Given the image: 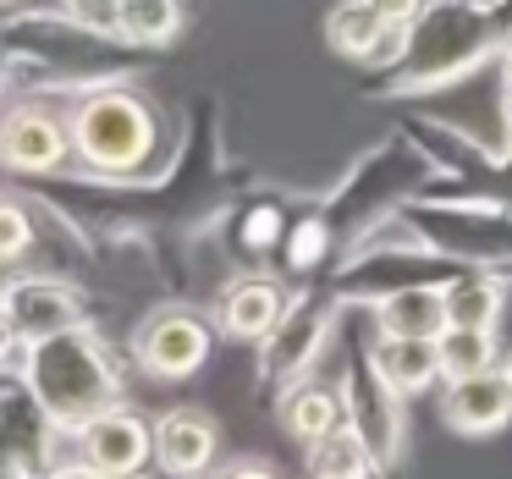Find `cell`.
<instances>
[{"label": "cell", "instance_id": "d6a6232c", "mask_svg": "<svg viewBox=\"0 0 512 479\" xmlns=\"http://www.w3.org/2000/svg\"><path fill=\"white\" fill-rule=\"evenodd\" d=\"M6 276H12V270H0V292H6Z\"/></svg>", "mask_w": 512, "mask_h": 479}, {"label": "cell", "instance_id": "4fadbf2b", "mask_svg": "<svg viewBox=\"0 0 512 479\" xmlns=\"http://www.w3.org/2000/svg\"><path fill=\"white\" fill-rule=\"evenodd\" d=\"M287 303L292 298H287V287H281L276 276H259V270L232 276L221 287V298H215V331L232 336V342H265V336L281 325Z\"/></svg>", "mask_w": 512, "mask_h": 479}, {"label": "cell", "instance_id": "7c38bea8", "mask_svg": "<svg viewBox=\"0 0 512 479\" xmlns=\"http://www.w3.org/2000/svg\"><path fill=\"white\" fill-rule=\"evenodd\" d=\"M221 463V424L204 408H166L155 419V468L166 479H210Z\"/></svg>", "mask_w": 512, "mask_h": 479}, {"label": "cell", "instance_id": "9c48e42d", "mask_svg": "<svg viewBox=\"0 0 512 479\" xmlns=\"http://www.w3.org/2000/svg\"><path fill=\"white\" fill-rule=\"evenodd\" d=\"M72 468L89 479H144L155 468V419L138 408H111L72 435Z\"/></svg>", "mask_w": 512, "mask_h": 479}, {"label": "cell", "instance_id": "cb8c5ba5", "mask_svg": "<svg viewBox=\"0 0 512 479\" xmlns=\"http://www.w3.org/2000/svg\"><path fill=\"white\" fill-rule=\"evenodd\" d=\"M325 28H331V45L342 50V56H358V61L380 56V34H391V23L369 6V0H342Z\"/></svg>", "mask_w": 512, "mask_h": 479}, {"label": "cell", "instance_id": "4dcf8cb0", "mask_svg": "<svg viewBox=\"0 0 512 479\" xmlns=\"http://www.w3.org/2000/svg\"><path fill=\"white\" fill-rule=\"evenodd\" d=\"M501 375H507V391H512V353H507V369H501Z\"/></svg>", "mask_w": 512, "mask_h": 479}, {"label": "cell", "instance_id": "8992f818", "mask_svg": "<svg viewBox=\"0 0 512 479\" xmlns=\"http://www.w3.org/2000/svg\"><path fill=\"white\" fill-rule=\"evenodd\" d=\"M336 331V298L331 292H298L281 314V325L259 342V386L265 391H287L298 380H309V369L320 364L325 342Z\"/></svg>", "mask_w": 512, "mask_h": 479}, {"label": "cell", "instance_id": "d4e9b609", "mask_svg": "<svg viewBox=\"0 0 512 479\" xmlns=\"http://www.w3.org/2000/svg\"><path fill=\"white\" fill-rule=\"evenodd\" d=\"M281 237H287V215H281L270 199L237 210V221H232V248H237L243 259H265L270 248H281Z\"/></svg>", "mask_w": 512, "mask_h": 479}, {"label": "cell", "instance_id": "30bf717a", "mask_svg": "<svg viewBox=\"0 0 512 479\" xmlns=\"http://www.w3.org/2000/svg\"><path fill=\"white\" fill-rule=\"evenodd\" d=\"M336 391H342V402H347V424L369 441V452L380 457V468H391L402 457V402H397V391L380 380L369 347H358V353L347 358V375Z\"/></svg>", "mask_w": 512, "mask_h": 479}, {"label": "cell", "instance_id": "ba28073f", "mask_svg": "<svg viewBox=\"0 0 512 479\" xmlns=\"http://www.w3.org/2000/svg\"><path fill=\"white\" fill-rule=\"evenodd\" d=\"M89 292L72 276H56V270H12L6 276V292H0V320L12 325V336L23 342H45L56 331H72V325L94 320Z\"/></svg>", "mask_w": 512, "mask_h": 479}, {"label": "cell", "instance_id": "5b68a950", "mask_svg": "<svg viewBox=\"0 0 512 479\" xmlns=\"http://www.w3.org/2000/svg\"><path fill=\"white\" fill-rule=\"evenodd\" d=\"M72 166L67 105H50L45 94H23L0 111V171L17 182L61 177Z\"/></svg>", "mask_w": 512, "mask_h": 479}, {"label": "cell", "instance_id": "6da1fadb", "mask_svg": "<svg viewBox=\"0 0 512 479\" xmlns=\"http://www.w3.org/2000/svg\"><path fill=\"white\" fill-rule=\"evenodd\" d=\"M0 56L12 61V83L28 94H78L111 89V83H133L144 72V50H133L122 34L105 23L72 12H6L0 17Z\"/></svg>", "mask_w": 512, "mask_h": 479}, {"label": "cell", "instance_id": "5bb4252c", "mask_svg": "<svg viewBox=\"0 0 512 479\" xmlns=\"http://www.w3.org/2000/svg\"><path fill=\"white\" fill-rule=\"evenodd\" d=\"M408 188V177H397V149H386L380 160H364V166L347 177V188L331 199V210H325V226H331L336 237H358L369 232V221L375 215L391 210V199Z\"/></svg>", "mask_w": 512, "mask_h": 479}, {"label": "cell", "instance_id": "83f0119b", "mask_svg": "<svg viewBox=\"0 0 512 479\" xmlns=\"http://www.w3.org/2000/svg\"><path fill=\"white\" fill-rule=\"evenodd\" d=\"M111 6H116V0H61V12L89 17V23H105V28H111Z\"/></svg>", "mask_w": 512, "mask_h": 479}, {"label": "cell", "instance_id": "ffe728a7", "mask_svg": "<svg viewBox=\"0 0 512 479\" xmlns=\"http://www.w3.org/2000/svg\"><path fill=\"white\" fill-rule=\"evenodd\" d=\"M501 303H507V292H501L496 276H468V270H457L441 287L446 325H463V331H496Z\"/></svg>", "mask_w": 512, "mask_h": 479}, {"label": "cell", "instance_id": "277c9868", "mask_svg": "<svg viewBox=\"0 0 512 479\" xmlns=\"http://www.w3.org/2000/svg\"><path fill=\"white\" fill-rule=\"evenodd\" d=\"M72 468V435L45 413L28 380H0V479H56Z\"/></svg>", "mask_w": 512, "mask_h": 479}, {"label": "cell", "instance_id": "44dd1931", "mask_svg": "<svg viewBox=\"0 0 512 479\" xmlns=\"http://www.w3.org/2000/svg\"><path fill=\"white\" fill-rule=\"evenodd\" d=\"M375 468H380V457L369 452V441L353 424H342L320 446H309V479H369Z\"/></svg>", "mask_w": 512, "mask_h": 479}, {"label": "cell", "instance_id": "603a6c76", "mask_svg": "<svg viewBox=\"0 0 512 479\" xmlns=\"http://www.w3.org/2000/svg\"><path fill=\"white\" fill-rule=\"evenodd\" d=\"M39 248V210L28 193H0V270H23Z\"/></svg>", "mask_w": 512, "mask_h": 479}, {"label": "cell", "instance_id": "ac0fdd59", "mask_svg": "<svg viewBox=\"0 0 512 479\" xmlns=\"http://www.w3.org/2000/svg\"><path fill=\"white\" fill-rule=\"evenodd\" d=\"M375 325L380 336H413V342H435L446 331V309H441V287H402L391 298L375 303Z\"/></svg>", "mask_w": 512, "mask_h": 479}, {"label": "cell", "instance_id": "52a82bcc", "mask_svg": "<svg viewBox=\"0 0 512 479\" xmlns=\"http://www.w3.org/2000/svg\"><path fill=\"white\" fill-rule=\"evenodd\" d=\"M215 353V320H204L188 303H160L133 331V364L149 380H188Z\"/></svg>", "mask_w": 512, "mask_h": 479}, {"label": "cell", "instance_id": "7a4b0ae2", "mask_svg": "<svg viewBox=\"0 0 512 479\" xmlns=\"http://www.w3.org/2000/svg\"><path fill=\"white\" fill-rule=\"evenodd\" d=\"M67 138L72 166L100 182H155L177 155L166 116L133 83H111V89H89L67 100Z\"/></svg>", "mask_w": 512, "mask_h": 479}, {"label": "cell", "instance_id": "3957f363", "mask_svg": "<svg viewBox=\"0 0 512 479\" xmlns=\"http://www.w3.org/2000/svg\"><path fill=\"white\" fill-rule=\"evenodd\" d=\"M23 380L67 435H78L89 419L127 402V364L94 320L56 331L45 342H28Z\"/></svg>", "mask_w": 512, "mask_h": 479}, {"label": "cell", "instance_id": "d6986e66", "mask_svg": "<svg viewBox=\"0 0 512 479\" xmlns=\"http://www.w3.org/2000/svg\"><path fill=\"white\" fill-rule=\"evenodd\" d=\"M111 34H122L133 50H166L182 34V0H116Z\"/></svg>", "mask_w": 512, "mask_h": 479}, {"label": "cell", "instance_id": "484cf974", "mask_svg": "<svg viewBox=\"0 0 512 479\" xmlns=\"http://www.w3.org/2000/svg\"><path fill=\"white\" fill-rule=\"evenodd\" d=\"M331 226L325 215H309V221H292L287 237H281V254H287V270H314L325 254H331Z\"/></svg>", "mask_w": 512, "mask_h": 479}, {"label": "cell", "instance_id": "2e32d148", "mask_svg": "<svg viewBox=\"0 0 512 479\" xmlns=\"http://www.w3.org/2000/svg\"><path fill=\"white\" fill-rule=\"evenodd\" d=\"M276 419H281V430H287L298 446H320L325 435H336L347 424V402H342V391H336V386L298 380V386L281 391Z\"/></svg>", "mask_w": 512, "mask_h": 479}, {"label": "cell", "instance_id": "f546056e", "mask_svg": "<svg viewBox=\"0 0 512 479\" xmlns=\"http://www.w3.org/2000/svg\"><path fill=\"white\" fill-rule=\"evenodd\" d=\"M12 89H17V83H12V61L0 56V100H6V94H12Z\"/></svg>", "mask_w": 512, "mask_h": 479}, {"label": "cell", "instance_id": "7402d4cb", "mask_svg": "<svg viewBox=\"0 0 512 479\" xmlns=\"http://www.w3.org/2000/svg\"><path fill=\"white\" fill-rule=\"evenodd\" d=\"M435 358H441L446 386H452V380H468V375H485V369H496V336L446 325V331L435 336Z\"/></svg>", "mask_w": 512, "mask_h": 479}, {"label": "cell", "instance_id": "f1b7e54d", "mask_svg": "<svg viewBox=\"0 0 512 479\" xmlns=\"http://www.w3.org/2000/svg\"><path fill=\"white\" fill-rule=\"evenodd\" d=\"M369 6H375V12L386 17L391 28H397V23H408V17L419 12V0H369Z\"/></svg>", "mask_w": 512, "mask_h": 479}, {"label": "cell", "instance_id": "e0dca14e", "mask_svg": "<svg viewBox=\"0 0 512 479\" xmlns=\"http://www.w3.org/2000/svg\"><path fill=\"white\" fill-rule=\"evenodd\" d=\"M380 380H386L397 397H413V391L435 386L441 380V358H435V342H413V336H380L369 347Z\"/></svg>", "mask_w": 512, "mask_h": 479}, {"label": "cell", "instance_id": "4316f807", "mask_svg": "<svg viewBox=\"0 0 512 479\" xmlns=\"http://www.w3.org/2000/svg\"><path fill=\"white\" fill-rule=\"evenodd\" d=\"M210 479H281L270 463H259V457H237V463H226L221 474H210Z\"/></svg>", "mask_w": 512, "mask_h": 479}, {"label": "cell", "instance_id": "1f68e13d", "mask_svg": "<svg viewBox=\"0 0 512 479\" xmlns=\"http://www.w3.org/2000/svg\"><path fill=\"white\" fill-rule=\"evenodd\" d=\"M12 6H17V0H0V12H12Z\"/></svg>", "mask_w": 512, "mask_h": 479}, {"label": "cell", "instance_id": "9a60e30c", "mask_svg": "<svg viewBox=\"0 0 512 479\" xmlns=\"http://www.w3.org/2000/svg\"><path fill=\"white\" fill-rule=\"evenodd\" d=\"M446 424L457 435H490L512 419V391H507V375L501 369H485V375H468V380H452L446 386V402H441Z\"/></svg>", "mask_w": 512, "mask_h": 479}, {"label": "cell", "instance_id": "8fae6325", "mask_svg": "<svg viewBox=\"0 0 512 479\" xmlns=\"http://www.w3.org/2000/svg\"><path fill=\"white\" fill-rule=\"evenodd\" d=\"M413 237L446 259H512V215L501 210H413Z\"/></svg>", "mask_w": 512, "mask_h": 479}]
</instances>
